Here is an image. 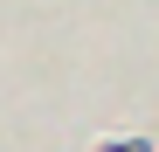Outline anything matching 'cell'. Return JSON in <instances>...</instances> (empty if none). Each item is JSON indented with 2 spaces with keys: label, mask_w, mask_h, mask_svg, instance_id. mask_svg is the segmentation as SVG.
<instances>
[{
  "label": "cell",
  "mask_w": 159,
  "mask_h": 152,
  "mask_svg": "<svg viewBox=\"0 0 159 152\" xmlns=\"http://www.w3.org/2000/svg\"><path fill=\"white\" fill-rule=\"evenodd\" d=\"M104 152H145V145H139V138H131V145H104Z\"/></svg>",
  "instance_id": "1"
}]
</instances>
